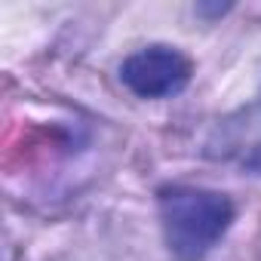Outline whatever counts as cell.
I'll return each mask as SVG.
<instances>
[{
  "mask_svg": "<svg viewBox=\"0 0 261 261\" xmlns=\"http://www.w3.org/2000/svg\"><path fill=\"white\" fill-rule=\"evenodd\" d=\"M197 13H209V16H221V13H227V7H197Z\"/></svg>",
  "mask_w": 261,
  "mask_h": 261,
  "instance_id": "cell-3",
  "label": "cell"
},
{
  "mask_svg": "<svg viewBox=\"0 0 261 261\" xmlns=\"http://www.w3.org/2000/svg\"><path fill=\"white\" fill-rule=\"evenodd\" d=\"M166 249L178 261H203L233 224V203L221 191L169 185L157 197Z\"/></svg>",
  "mask_w": 261,
  "mask_h": 261,
  "instance_id": "cell-1",
  "label": "cell"
},
{
  "mask_svg": "<svg viewBox=\"0 0 261 261\" xmlns=\"http://www.w3.org/2000/svg\"><path fill=\"white\" fill-rule=\"evenodd\" d=\"M191 74H194L191 59L175 46L139 49L120 68V80L139 98H172L191 83Z\"/></svg>",
  "mask_w": 261,
  "mask_h": 261,
  "instance_id": "cell-2",
  "label": "cell"
}]
</instances>
